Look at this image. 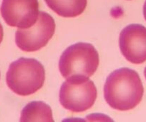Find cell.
Here are the masks:
<instances>
[{"label":"cell","instance_id":"7a4b0ae2","mask_svg":"<svg viewBox=\"0 0 146 122\" xmlns=\"http://www.w3.org/2000/svg\"><path fill=\"white\" fill-rule=\"evenodd\" d=\"M45 80V70L35 59L19 58L9 65L6 76L8 87L19 96H29L40 90Z\"/></svg>","mask_w":146,"mask_h":122},{"label":"cell","instance_id":"5b68a950","mask_svg":"<svg viewBox=\"0 0 146 122\" xmlns=\"http://www.w3.org/2000/svg\"><path fill=\"white\" fill-rule=\"evenodd\" d=\"M55 22L52 16L40 12L35 25L29 29H18L15 34V42L24 51H36L45 47L55 32Z\"/></svg>","mask_w":146,"mask_h":122},{"label":"cell","instance_id":"6da1fadb","mask_svg":"<svg viewBox=\"0 0 146 122\" xmlns=\"http://www.w3.org/2000/svg\"><path fill=\"white\" fill-rule=\"evenodd\" d=\"M144 89L139 74L129 68L115 70L104 86L105 99L110 107L119 111L134 109L143 99Z\"/></svg>","mask_w":146,"mask_h":122},{"label":"cell","instance_id":"7c38bea8","mask_svg":"<svg viewBox=\"0 0 146 122\" xmlns=\"http://www.w3.org/2000/svg\"><path fill=\"white\" fill-rule=\"evenodd\" d=\"M144 75H145V78H146V67L145 68V70H144Z\"/></svg>","mask_w":146,"mask_h":122},{"label":"cell","instance_id":"8992f818","mask_svg":"<svg viewBox=\"0 0 146 122\" xmlns=\"http://www.w3.org/2000/svg\"><path fill=\"white\" fill-rule=\"evenodd\" d=\"M0 12L9 26L29 29L38 19V0H2Z\"/></svg>","mask_w":146,"mask_h":122},{"label":"cell","instance_id":"277c9868","mask_svg":"<svg viewBox=\"0 0 146 122\" xmlns=\"http://www.w3.org/2000/svg\"><path fill=\"white\" fill-rule=\"evenodd\" d=\"M97 88L92 81L83 76L67 78L60 91V102L64 109L81 113L90 109L97 99Z\"/></svg>","mask_w":146,"mask_h":122},{"label":"cell","instance_id":"3957f363","mask_svg":"<svg viewBox=\"0 0 146 122\" xmlns=\"http://www.w3.org/2000/svg\"><path fill=\"white\" fill-rule=\"evenodd\" d=\"M99 54L94 46L88 43H76L62 54L59 69L64 78L75 76L90 77L99 66Z\"/></svg>","mask_w":146,"mask_h":122},{"label":"cell","instance_id":"ba28073f","mask_svg":"<svg viewBox=\"0 0 146 122\" xmlns=\"http://www.w3.org/2000/svg\"><path fill=\"white\" fill-rule=\"evenodd\" d=\"M49 8L62 17H76L83 13L88 0H44Z\"/></svg>","mask_w":146,"mask_h":122},{"label":"cell","instance_id":"30bf717a","mask_svg":"<svg viewBox=\"0 0 146 122\" xmlns=\"http://www.w3.org/2000/svg\"><path fill=\"white\" fill-rule=\"evenodd\" d=\"M3 36H4L3 27H2V24L0 23V44H1V43H2V40H3Z\"/></svg>","mask_w":146,"mask_h":122},{"label":"cell","instance_id":"8fae6325","mask_svg":"<svg viewBox=\"0 0 146 122\" xmlns=\"http://www.w3.org/2000/svg\"><path fill=\"white\" fill-rule=\"evenodd\" d=\"M143 16H144L145 19L146 20V0L145 2L144 5H143Z\"/></svg>","mask_w":146,"mask_h":122},{"label":"cell","instance_id":"9c48e42d","mask_svg":"<svg viewBox=\"0 0 146 122\" xmlns=\"http://www.w3.org/2000/svg\"><path fill=\"white\" fill-rule=\"evenodd\" d=\"M20 121L53 122L52 111L50 106L43 102H32L22 109Z\"/></svg>","mask_w":146,"mask_h":122},{"label":"cell","instance_id":"52a82bcc","mask_svg":"<svg viewBox=\"0 0 146 122\" xmlns=\"http://www.w3.org/2000/svg\"><path fill=\"white\" fill-rule=\"evenodd\" d=\"M119 45L128 61L135 64L146 61V27L139 24L127 25L120 32Z\"/></svg>","mask_w":146,"mask_h":122}]
</instances>
